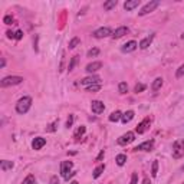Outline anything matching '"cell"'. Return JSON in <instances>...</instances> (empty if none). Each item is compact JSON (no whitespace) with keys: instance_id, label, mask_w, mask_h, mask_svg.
<instances>
[{"instance_id":"cell-1","label":"cell","mask_w":184,"mask_h":184,"mask_svg":"<svg viewBox=\"0 0 184 184\" xmlns=\"http://www.w3.org/2000/svg\"><path fill=\"white\" fill-rule=\"evenodd\" d=\"M32 107V98L30 97H23L20 98L16 104V111L17 114H26L27 111Z\"/></svg>"},{"instance_id":"cell-2","label":"cell","mask_w":184,"mask_h":184,"mask_svg":"<svg viewBox=\"0 0 184 184\" xmlns=\"http://www.w3.org/2000/svg\"><path fill=\"white\" fill-rule=\"evenodd\" d=\"M72 167H73L72 161H63L60 164V173H62V177L65 180H69L70 177L75 175V173L72 171Z\"/></svg>"},{"instance_id":"cell-3","label":"cell","mask_w":184,"mask_h":184,"mask_svg":"<svg viewBox=\"0 0 184 184\" xmlns=\"http://www.w3.org/2000/svg\"><path fill=\"white\" fill-rule=\"evenodd\" d=\"M23 82V78L22 76H6L2 79L0 85L2 88H7V87H12V85H19Z\"/></svg>"},{"instance_id":"cell-4","label":"cell","mask_w":184,"mask_h":184,"mask_svg":"<svg viewBox=\"0 0 184 184\" xmlns=\"http://www.w3.org/2000/svg\"><path fill=\"white\" fill-rule=\"evenodd\" d=\"M158 5H160L158 0H151L150 3H147V5L138 12V15H140V16H145V15H148V13H151V12L155 10V9L158 7Z\"/></svg>"},{"instance_id":"cell-5","label":"cell","mask_w":184,"mask_h":184,"mask_svg":"<svg viewBox=\"0 0 184 184\" xmlns=\"http://www.w3.org/2000/svg\"><path fill=\"white\" fill-rule=\"evenodd\" d=\"M112 30H111V27L105 26V27H99L97 29L95 32H94V36L97 39H104V38H108V36H112Z\"/></svg>"},{"instance_id":"cell-6","label":"cell","mask_w":184,"mask_h":184,"mask_svg":"<svg viewBox=\"0 0 184 184\" xmlns=\"http://www.w3.org/2000/svg\"><path fill=\"white\" fill-rule=\"evenodd\" d=\"M99 81H101V78L97 75H91V76H87V78H83V79H81V85L82 87H91V85H97V83H99Z\"/></svg>"},{"instance_id":"cell-7","label":"cell","mask_w":184,"mask_h":184,"mask_svg":"<svg viewBox=\"0 0 184 184\" xmlns=\"http://www.w3.org/2000/svg\"><path fill=\"white\" fill-rule=\"evenodd\" d=\"M184 155V148H183V142L181 141H175L173 147V157L174 158H180Z\"/></svg>"},{"instance_id":"cell-8","label":"cell","mask_w":184,"mask_h":184,"mask_svg":"<svg viewBox=\"0 0 184 184\" xmlns=\"http://www.w3.org/2000/svg\"><path fill=\"white\" fill-rule=\"evenodd\" d=\"M91 109H92V112L94 114H102L104 112V109H105V105H104L102 101H92L91 102Z\"/></svg>"},{"instance_id":"cell-9","label":"cell","mask_w":184,"mask_h":184,"mask_svg":"<svg viewBox=\"0 0 184 184\" xmlns=\"http://www.w3.org/2000/svg\"><path fill=\"white\" fill-rule=\"evenodd\" d=\"M134 140H135V134H134V132H127V134H124L121 138H118V144L119 145H127V144L132 142Z\"/></svg>"},{"instance_id":"cell-10","label":"cell","mask_w":184,"mask_h":184,"mask_svg":"<svg viewBox=\"0 0 184 184\" xmlns=\"http://www.w3.org/2000/svg\"><path fill=\"white\" fill-rule=\"evenodd\" d=\"M150 124H151V119H150V118H144V119H142V121L140 122V124H138V127L135 128V131L138 132V134H144V132L148 130Z\"/></svg>"},{"instance_id":"cell-11","label":"cell","mask_w":184,"mask_h":184,"mask_svg":"<svg viewBox=\"0 0 184 184\" xmlns=\"http://www.w3.org/2000/svg\"><path fill=\"white\" fill-rule=\"evenodd\" d=\"M152 147H154V140H150V141H145V142L140 144V145L135 147L134 150H135V151H151Z\"/></svg>"},{"instance_id":"cell-12","label":"cell","mask_w":184,"mask_h":184,"mask_svg":"<svg viewBox=\"0 0 184 184\" xmlns=\"http://www.w3.org/2000/svg\"><path fill=\"white\" fill-rule=\"evenodd\" d=\"M137 42L135 40H130V42H127L125 45H122V48H121V50L124 52V53H130V52H134L137 49Z\"/></svg>"},{"instance_id":"cell-13","label":"cell","mask_w":184,"mask_h":184,"mask_svg":"<svg viewBox=\"0 0 184 184\" xmlns=\"http://www.w3.org/2000/svg\"><path fill=\"white\" fill-rule=\"evenodd\" d=\"M101 68H102V62H92V63H88L85 70H87L88 73H94V72H97Z\"/></svg>"},{"instance_id":"cell-14","label":"cell","mask_w":184,"mask_h":184,"mask_svg":"<svg viewBox=\"0 0 184 184\" xmlns=\"http://www.w3.org/2000/svg\"><path fill=\"white\" fill-rule=\"evenodd\" d=\"M45 144H46V140H45V138H42V137H36L32 142V148L33 150H40Z\"/></svg>"},{"instance_id":"cell-15","label":"cell","mask_w":184,"mask_h":184,"mask_svg":"<svg viewBox=\"0 0 184 184\" xmlns=\"http://www.w3.org/2000/svg\"><path fill=\"white\" fill-rule=\"evenodd\" d=\"M127 33H128V27H127V26H121V27H118L114 33H112V38L119 39V38H122L124 35H127Z\"/></svg>"},{"instance_id":"cell-16","label":"cell","mask_w":184,"mask_h":184,"mask_svg":"<svg viewBox=\"0 0 184 184\" xmlns=\"http://www.w3.org/2000/svg\"><path fill=\"white\" fill-rule=\"evenodd\" d=\"M140 6V0H127L124 3V9L125 10H132Z\"/></svg>"},{"instance_id":"cell-17","label":"cell","mask_w":184,"mask_h":184,"mask_svg":"<svg viewBox=\"0 0 184 184\" xmlns=\"http://www.w3.org/2000/svg\"><path fill=\"white\" fill-rule=\"evenodd\" d=\"M152 40H154V35H150V36H147V38H144L140 42V48L141 49H147L150 45L152 43Z\"/></svg>"},{"instance_id":"cell-18","label":"cell","mask_w":184,"mask_h":184,"mask_svg":"<svg viewBox=\"0 0 184 184\" xmlns=\"http://www.w3.org/2000/svg\"><path fill=\"white\" fill-rule=\"evenodd\" d=\"M134 111H127L125 114H122V118H121V121L124 122V124H128L130 121H132V118H134Z\"/></svg>"},{"instance_id":"cell-19","label":"cell","mask_w":184,"mask_h":184,"mask_svg":"<svg viewBox=\"0 0 184 184\" xmlns=\"http://www.w3.org/2000/svg\"><path fill=\"white\" fill-rule=\"evenodd\" d=\"M13 161H7V160H3V161H0V168H2V171H7V170H12L13 168Z\"/></svg>"},{"instance_id":"cell-20","label":"cell","mask_w":184,"mask_h":184,"mask_svg":"<svg viewBox=\"0 0 184 184\" xmlns=\"http://www.w3.org/2000/svg\"><path fill=\"white\" fill-rule=\"evenodd\" d=\"M121 118H122V114H121L119 111H114L112 114L109 115V121H111V122H117V121H119Z\"/></svg>"},{"instance_id":"cell-21","label":"cell","mask_w":184,"mask_h":184,"mask_svg":"<svg viewBox=\"0 0 184 184\" xmlns=\"http://www.w3.org/2000/svg\"><path fill=\"white\" fill-rule=\"evenodd\" d=\"M115 161H117V164H118L119 167H122L125 162H127V155L125 154H118L117 158H115Z\"/></svg>"},{"instance_id":"cell-22","label":"cell","mask_w":184,"mask_h":184,"mask_svg":"<svg viewBox=\"0 0 184 184\" xmlns=\"http://www.w3.org/2000/svg\"><path fill=\"white\" fill-rule=\"evenodd\" d=\"M104 170H105V165H104V164L98 165V167L94 170V174H92V175H94V179H98V177H99V175L104 173Z\"/></svg>"},{"instance_id":"cell-23","label":"cell","mask_w":184,"mask_h":184,"mask_svg":"<svg viewBox=\"0 0 184 184\" xmlns=\"http://www.w3.org/2000/svg\"><path fill=\"white\" fill-rule=\"evenodd\" d=\"M162 87V78H155L152 82V91H158Z\"/></svg>"},{"instance_id":"cell-24","label":"cell","mask_w":184,"mask_h":184,"mask_svg":"<svg viewBox=\"0 0 184 184\" xmlns=\"http://www.w3.org/2000/svg\"><path fill=\"white\" fill-rule=\"evenodd\" d=\"M115 6H117V0H109L107 3H104V9L105 10H111V9H114Z\"/></svg>"},{"instance_id":"cell-25","label":"cell","mask_w":184,"mask_h":184,"mask_svg":"<svg viewBox=\"0 0 184 184\" xmlns=\"http://www.w3.org/2000/svg\"><path fill=\"white\" fill-rule=\"evenodd\" d=\"M22 184H36V179H35V175H33V174H29L26 179L22 181Z\"/></svg>"},{"instance_id":"cell-26","label":"cell","mask_w":184,"mask_h":184,"mask_svg":"<svg viewBox=\"0 0 184 184\" xmlns=\"http://www.w3.org/2000/svg\"><path fill=\"white\" fill-rule=\"evenodd\" d=\"M98 55H99V49H98V48H92V49L88 50L87 56H88V58H95V56H98Z\"/></svg>"},{"instance_id":"cell-27","label":"cell","mask_w":184,"mask_h":184,"mask_svg":"<svg viewBox=\"0 0 184 184\" xmlns=\"http://www.w3.org/2000/svg\"><path fill=\"white\" fill-rule=\"evenodd\" d=\"M158 174V161H152V167H151V175L152 177H157Z\"/></svg>"},{"instance_id":"cell-28","label":"cell","mask_w":184,"mask_h":184,"mask_svg":"<svg viewBox=\"0 0 184 184\" xmlns=\"http://www.w3.org/2000/svg\"><path fill=\"white\" fill-rule=\"evenodd\" d=\"M118 91L119 94H127V91H128V85L125 83V82H121L118 85Z\"/></svg>"},{"instance_id":"cell-29","label":"cell","mask_w":184,"mask_h":184,"mask_svg":"<svg viewBox=\"0 0 184 184\" xmlns=\"http://www.w3.org/2000/svg\"><path fill=\"white\" fill-rule=\"evenodd\" d=\"M76 63H78V56H73V58L70 59V62H69V66H68L69 72H70V70H73V68H75Z\"/></svg>"},{"instance_id":"cell-30","label":"cell","mask_w":184,"mask_h":184,"mask_svg":"<svg viewBox=\"0 0 184 184\" xmlns=\"http://www.w3.org/2000/svg\"><path fill=\"white\" fill-rule=\"evenodd\" d=\"M85 130H87V128H85L83 125H81V127L76 130V132H75V138H79L81 135H83V134H85Z\"/></svg>"},{"instance_id":"cell-31","label":"cell","mask_w":184,"mask_h":184,"mask_svg":"<svg viewBox=\"0 0 184 184\" xmlns=\"http://www.w3.org/2000/svg\"><path fill=\"white\" fill-rule=\"evenodd\" d=\"M79 42H81V40H79V38H73V39H72V40L69 42V49H75L76 46L79 45Z\"/></svg>"},{"instance_id":"cell-32","label":"cell","mask_w":184,"mask_h":184,"mask_svg":"<svg viewBox=\"0 0 184 184\" xmlns=\"http://www.w3.org/2000/svg\"><path fill=\"white\" fill-rule=\"evenodd\" d=\"M56 128H58V121H53V122H52V124H50L48 128H46V131H48V132H55V131H56Z\"/></svg>"},{"instance_id":"cell-33","label":"cell","mask_w":184,"mask_h":184,"mask_svg":"<svg viewBox=\"0 0 184 184\" xmlns=\"http://www.w3.org/2000/svg\"><path fill=\"white\" fill-rule=\"evenodd\" d=\"M101 89V85L99 83H97V85H91V87L87 88V92H98Z\"/></svg>"},{"instance_id":"cell-34","label":"cell","mask_w":184,"mask_h":184,"mask_svg":"<svg viewBox=\"0 0 184 184\" xmlns=\"http://www.w3.org/2000/svg\"><path fill=\"white\" fill-rule=\"evenodd\" d=\"M145 85L144 83H137L135 85V88H134V91L137 92V94H140V92H142V91H145Z\"/></svg>"},{"instance_id":"cell-35","label":"cell","mask_w":184,"mask_h":184,"mask_svg":"<svg viewBox=\"0 0 184 184\" xmlns=\"http://www.w3.org/2000/svg\"><path fill=\"white\" fill-rule=\"evenodd\" d=\"M184 76V65H181L175 72V78H183Z\"/></svg>"},{"instance_id":"cell-36","label":"cell","mask_w":184,"mask_h":184,"mask_svg":"<svg viewBox=\"0 0 184 184\" xmlns=\"http://www.w3.org/2000/svg\"><path fill=\"white\" fill-rule=\"evenodd\" d=\"M3 23H6V25H12V23H13V17H12V16H5V17H3Z\"/></svg>"},{"instance_id":"cell-37","label":"cell","mask_w":184,"mask_h":184,"mask_svg":"<svg viewBox=\"0 0 184 184\" xmlns=\"http://www.w3.org/2000/svg\"><path fill=\"white\" fill-rule=\"evenodd\" d=\"M137 183H138V174H137V173H132V177H131L130 184H137Z\"/></svg>"},{"instance_id":"cell-38","label":"cell","mask_w":184,"mask_h":184,"mask_svg":"<svg viewBox=\"0 0 184 184\" xmlns=\"http://www.w3.org/2000/svg\"><path fill=\"white\" fill-rule=\"evenodd\" d=\"M49 184H59V179H58V175H52L50 177V181Z\"/></svg>"},{"instance_id":"cell-39","label":"cell","mask_w":184,"mask_h":184,"mask_svg":"<svg viewBox=\"0 0 184 184\" xmlns=\"http://www.w3.org/2000/svg\"><path fill=\"white\" fill-rule=\"evenodd\" d=\"M22 38H23V32L22 30H17V32L15 33V39H16V40H20Z\"/></svg>"},{"instance_id":"cell-40","label":"cell","mask_w":184,"mask_h":184,"mask_svg":"<svg viewBox=\"0 0 184 184\" xmlns=\"http://www.w3.org/2000/svg\"><path fill=\"white\" fill-rule=\"evenodd\" d=\"M72 124H73V115H69V118L66 121V127L69 128V127H72Z\"/></svg>"},{"instance_id":"cell-41","label":"cell","mask_w":184,"mask_h":184,"mask_svg":"<svg viewBox=\"0 0 184 184\" xmlns=\"http://www.w3.org/2000/svg\"><path fill=\"white\" fill-rule=\"evenodd\" d=\"M104 155H105V152H104V150L101 152H99V154H98V157H97V161H101V160H102L104 158Z\"/></svg>"},{"instance_id":"cell-42","label":"cell","mask_w":184,"mask_h":184,"mask_svg":"<svg viewBox=\"0 0 184 184\" xmlns=\"http://www.w3.org/2000/svg\"><path fill=\"white\" fill-rule=\"evenodd\" d=\"M7 38H9V39H13V38H15V33H12L10 30H9V32H7Z\"/></svg>"},{"instance_id":"cell-43","label":"cell","mask_w":184,"mask_h":184,"mask_svg":"<svg viewBox=\"0 0 184 184\" xmlns=\"http://www.w3.org/2000/svg\"><path fill=\"white\" fill-rule=\"evenodd\" d=\"M5 65H6V60L5 58H2V68H5Z\"/></svg>"},{"instance_id":"cell-44","label":"cell","mask_w":184,"mask_h":184,"mask_svg":"<svg viewBox=\"0 0 184 184\" xmlns=\"http://www.w3.org/2000/svg\"><path fill=\"white\" fill-rule=\"evenodd\" d=\"M144 184H150V179H148V177H145V179H144Z\"/></svg>"},{"instance_id":"cell-45","label":"cell","mask_w":184,"mask_h":184,"mask_svg":"<svg viewBox=\"0 0 184 184\" xmlns=\"http://www.w3.org/2000/svg\"><path fill=\"white\" fill-rule=\"evenodd\" d=\"M69 184H79V183H78V181H70Z\"/></svg>"},{"instance_id":"cell-46","label":"cell","mask_w":184,"mask_h":184,"mask_svg":"<svg viewBox=\"0 0 184 184\" xmlns=\"http://www.w3.org/2000/svg\"><path fill=\"white\" fill-rule=\"evenodd\" d=\"M183 170H184V165H183Z\"/></svg>"}]
</instances>
